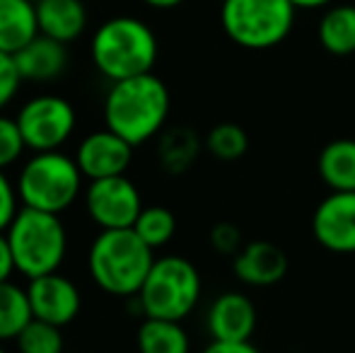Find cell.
I'll return each instance as SVG.
<instances>
[{"mask_svg":"<svg viewBox=\"0 0 355 353\" xmlns=\"http://www.w3.org/2000/svg\"><path fill=\"white\" fill-rule=\"evenodd\" d=\"M172 97L155 73L112 83L104 97V128L119 133L133 148L145 146L164 131Z\"/></svg>","mask_w":355,"mask_h":353,"instance_id":"cell-1","label":"cell"},{"mask_svg":"<svg viewBox=\"0 0 355 353\" xmlns=\"http://www.w3.org/2000/svg\"><path fill=\"white\" fill-rule=\"evenodd\" d=\"M155 264V250L133 227L99 230L87 250V271L97 288L114 298H136Z\"/></svg>","mask_w":355,"mask_h":353,"instance_id":"cell-2","label":"cell"},{"mask_svg":"<svg viewBox=\"0 0 355 353\" xmlns=\"http://www.w3.org/2000/svg\"><path fill=\"white\" fill-rule=\"evenodd\" d=\"M157 37L143 19L119 15L102 22L92 34L89 56L109 83L153 73L157 61Z\"/></svg>","mask_w":355,"mask_h":353,"instance_id":"cell-3","label":"cell"},{"mask_svg":"<svg viewBox=\"0 0 355 353\" xmlns=\"http://www.w3.org/2000/svg\"><path fill=\"white\" fill-rule=\"evenodd\" d=\"M15 271L27 281L53 273L63 266L68 255V230L58 213L22 206L5 230Z\"/></svg>","mask_w":355,"mask_h":353,"instance_id":"cell-4","label":"cell"},{"mask_svg":"<svg viewBox=\"0 0 355 353\" xmlns=\"http://www.w3.org/2000/svg\"><path fill=\"white\" fill-rule=\"evenodd\" d=\"M83 182L85 175L75 157L63 150H46L32 153V157L22 162L15 187L22 206L61 216L83 193Z\"/></svg>","mask_w":355,"mask_h":353,"instance_id":"cell-5","label":"cell"},{"mask_svg":"<svg viewBox=\"0 0 355 353\" xmlns=\"http://www.w3.org/2000/svg\"><path fill=\"white\" fill-rule=\"evenodd\" d=\"M203 281L193 261L179 255L155 259L136 300L143 317L184 322L201 302Z\"/></svg>","mask_w":355,"mask_h":353,"instance_id":"cell-6","label":"cell"},{"mask_svg":"<svg viewBox=\"0 0 355 353\" xmlns=\"http://www.w3.org/2000/svg\"><path fill=\"white\" fill-rule=\"evenodd\" d=\"M290 0H223L220 24L232 44L249 51H266L290 37L295 27Z\"/></svg>","mask_w":355,"mask_h":353,"instance_id":"cell-7","label":"cell"},{"mask_svg":"<svg viewBox=\"0 0 355 353\" xmlns=\"http://www.w3.org/2000/svg\"><path fill=\"white\" fill-rule=\"evenodd\" d=\"M15 121L22 131L27 150H63L78 126V112L61 94H37L19 107Z\"/></svg>","mask_w":355,"mask_h":353,"instance_id":"cell-8","label":"cell"},{"mask_svg":"<svg viewBox=\"0 0 355 353\" xmlns=\"http://www.w3.org/2000/svg\"><path fill=\"white\" fill-rule=\"evenodd\" d=\"M85 211L99 230H123L136 225L143 196L126 175L92 179L85 189Z\"/></svg>","mask_w":355,"mask_h":353,"instance_id":"cell-9","label":"cell"},{"mask_svg":"<svg viewBox=\"0 0 355 353\" xmlns=\"http://www.w3.org/2000/svg\"><path fill=\"white\" fill-rule=\"evenodd\" d=\"M27 295L32 315L56 327H68L83 310V293L78 283L61 271L32 278L27 283Z\"/></svg>","mask_w":355,"mask_h":353,"instance_id":"cell-10","label":"cell"},{"mask_svg":"<svg viewBox=\"0 0 355 353\" xmlns=\"http://www.w3.org/2000/svg\"><path fill=\"white\" fill-rule=\"evenodd\" d=\"M312 235L334 255H355V191H329L319 201Z\"/></svg>","mask_w":355,"mask_h":353,"instance_id":"cell-11","label":"cell"},{"mask_svg":"<svg viewBox=\"0 0 355 353\" xmlns=\"http://www.w3.org/2000/svg\"><path fill=\"white\" fill-rule=\"evenodd\" d=\"M75 162L85 179H104V177H119L126 175L133 162V146L123 141L119 133L102 128L89 136H85L78 143L75 150Z\"/></svg>","mask_w":355,"mask_h":353,"instance_id":"cell-12","label":"cell"},{"mask_svg":"<svg viewBox=\"0 0 355 353\" xmlns=\"http://www.w3.org/2000/svg\"><path fill=\"white\" fill-rule=\"evenodd\" d=\"M257 325V305L242 291L220 293L208 307L206 329L211 341H252Z\"/></svg>","mask_w":355,"mask_h":353,"instance_id":"cell-13","label":"cell"},{"mask_svg":"<svg viewBox=\"0 0 355 353\" xmlns=\"http://www.w3.org/2000/svg\"><path fill=\"white\" fill-rule=\"evenodd\" d=\"M232 271L239 283L252 288L276 286L288 273V257L278 245L266 240L244 242V247L232 257Z\"/></svg>","mask_w":355,"mask_h":353,"instance_id":"cell-14","label":"cell"},{"mask_svg":"<svg viewBox=\"0 0 355 353\" xmlns=\"http://www.w3.org/2000/svg\"><path fill=\"white\" fill-rule=\"evenodd\" d=\"M68 44H61L46 34H37L27 46L15 53V63L27 83H51L68 66Z\"/></svg>","mask_w":355,"mask_h":353,"instance_id":"cell-15","label":"cell"},{"mask_svg":"<svg viewBox=\"0 0 355 353\" xmlns=\"http://www.w3.org/2000/svg\"><path fill=\"white\" fill-rule=\"evenodd\" d=\"M39 34L71 44L87 29V8L83 0H39Z\"/></svg>","mask_w":355,"mask_h":353,"instance_id":"cell-16","label":"cell"},{"mask_svg":"<svg viewBox=\"0 0 355 353\" xmlns=\"http://www.w3.org/2000/svg\"><path fill=\"white\" fill-rule=\"evenodd\" d=\"M39 34L34 0H0V51L15 53Z\"/></svg>","mask_w":355,"mask_h":353,"instance_id":"cell-17","label":"cell"},{"mask_svg":"<svg viewBox=\"0 0 355 353\" xmlns=\"http://www.w3.org/2000/svg\"><path fill=\"white\" fill-rule=\"evenodd\" d=\"M317 170L329 191H355V141L336 138L319 153Z\"/></svg>","mask_w":355,"mask_h":353,"instance_id":"cell-18","label":"cell"},{"mask_svg":"<svg viewBox=\"0 0 355 353\" xmlns=\"http://www.w3.org/2000/svg\"><path fill=\"white\" fill-rule=\"evenodd\" d=\"M138 353H191V339L182 322L145 317L136 332Z\"/></svg>","mask_w":355,"mask_h":353,"instance_id":"cell-19","label":"cell"},{"mask_svg":"<svg viewBox=\"0 0 355 353\" xmlns=\"http://www.w3.org/2000/svg\"><path fill=\"white\" fill-rule=\"evenodd\" d=\"M319 44L331 56L355 53V5H331L317 27Z\"/></svg>","mask_w":355,"mask_h":353,"instance_id":"cell-20","label":"cell"},{"mask_svg":"<svg viewBox=\"0 0 355 353\" xmlns=\"http://www.w3.org/2000/svg\"><path fill=\"white\" fill-rule=\"evenodd\" d=\"M32 317L27 288L17 286L12 278L0 283V344L17 339Z\"/></svg>","mask_w":355,"mask_h":353,"instance_id":"cell-21","label":"cell"},{"mask_svg":"<svg viewBox=\"0 0 355 353\" xmlns=\"http://www.w3.org/2000/svg\"><path fill=\"white\" fill-rule=\"evenodd\" d=\"M198 153H201V141L193 131L189 128H172L164 131L159 138L157 155L159 165L169 172V175H182L196 162Z\"/></svg>","mask_w":355,"mask_h":353,"instance_id":"cell-22","label":"cell"},{"mask_svg":"<svg viewBox=\"0 0 355 353\" xmlns=\"http://www.w3.org/2000/svg\"><path fill=\"white\" fill-rule=\"evenodd\" d=\"M133 230L148 247L159 250L172 242L174 232H177V216L164 206H143Z\"/></svg>","mask_w":355,"mask_h":353,"instance_id":"cell-23","label":"cell"},{"mask_svg":"<svg viewBox=\"0 0 355 353\" xmlns=\"http://www.w3.org/2000/svg\"><path fill=\"white\" fill-rule=\"evenodd\" d=\"M206 150L211 153L215 160L220 162H237L239 157L247 153L249 148V138L239 123H218L208 131L206 141H203Z\"/></svg>","mask_w":355,"mask_h":353,"instance_id":"cell-24","label":"cell"},{"mask_svg":"<svg viewBox=\"0 0 355 353\" xmlns=\"http://www.w3.org/2000/svg\"><path fill=\"white\" fill-rule=\"evenodd\" d=\"M15 344L17 353H63V327L32 317Z\"/></svg>","mask_w":355,"mask_h":353,"instance_id":"cell-25","label":"cell"},{"mask_svg":"<svg viewBox=\"0 0 355 353\" xmlns=\"http://www.w3.org/2000/svg\"><path fill=\"white\" fill-rule=\"evenodd\" d=\"M24 150H27V146H24L17 121L0 114V170H8L15 162H19Z\"/></svg>","mask_w":355,"mask_h":353,"instance_id":"cell-26","label":"cell"},{"mask_svg":"<svg viewBox=\"0 0 355 353\" xmlns=\"http://www.w3.org/2000/svg\"><path fill=\"white\" fill-rule=\"evenodd\" d=\"M22 83L24 80L17 71L15 56L0 51V114H3V109H8L12 104V99L17 97Z\"/></svg>","mask_w":355,"mask_h":353,"instance_id":"cell-27","label":"cell"},{"mask_svg":"<svg viewBox=\"0 0 355 353\" xmlns=\"http://www.w3.org/2000/svg\"><path fill=\"white\" fill-rule=\"evenodd\" d=\"M208 240H211L213 250L223 257H234L244 247L242 230L234 223H218V225H213Z\"/></svg>","mask_w":355,"mask_h":353,"instance_id":"cell-28","label":"cell"},{"mask_svg":"<svg viewBox=\"0 0 355 353\" xmlns=\"http://www.w3.org/2000/svg\"><path fill=\"white\" fill-rule=\"evenodd\" d=\"M19 208H22V203L17 196V187H15V182H10L5 170H0V232L8 230Z\"/></svg>","mask_w":355,"mask_h":353,"instance_id":"cell-29","label":"cell"},{"mask_svg":"<svg viewBox=\"0 0 355 353\" xmlns=\"http://www.w3.org/2000/svg\"><path fill=\"white\" fill-rule=\"evenodd\" d=\"M201 353H261L252 341H211Z\"/></svg>","mask_w":355,"mask_h":353,"instance_id":"cell-30","label":"cell"},{"mask_svg":"<svg viewBox=\"0 0 355 353\" xmlns=\"http://www.w3.org/2000/svg\"><path fill=\"white\" fill-rule=\"evenodd\" d=\"M15 271V259H12V252H10V245H8V237L5 232H0V283L3 281H10Z\"/></svg>","mask_w":355,"mask_h":353,"instance_id":"cell-31","label":"cell"},{"mask_svg":"<svg viewBox=\"0 0 355 353\" xmlns=\"http://www.w3.org/2000/svg\"><path fill=\"white\" fill-rule=\"evenodd\" d=\"M297 10H319V8H329L334 0H290Z\"/></svg>","mask_w":355,"mask_h":353,"instance_id":"cell-32","label":"cell"},{"mask_svg":"<svg viewBox=\"0 0 355 353\" xmlns=\"http://www.w3.org/2000/svg\"><path fill=\"white\" fill-rule=\"evenodd\" d=\"M141 3L150 5V8H157V10H169V8H177V5H182L184 0H141Z\"/></svg>","mask_w":355,"mask_h":353,"instance_id":"cell-33","label":"cell"},{"mask_svg":"<svg viewBox=\"0 0 355 353\" xmlns=\"http://www.w3.org/2000/svg\"><path fill=\"white\" fill-rule=\"evenodd\" d=\"M0 353H10V351H8V349H5V346H3V344H0Z\"/></svg>","mask_w":355,"mask_h":353,"instance_id":"cell-34","label":"cell"},{"mask_svg":"<svg viewBox=\"0 0 355 353\" xmlns=\"http://www.w3.org/2000/svg\"><path fill=\"white\" fill-rule=\"evenodd\" d=\"M34 3H39V0H34Z\"/></svg>","mask_w":355,"mask_h":353,"instance_id":"cell-35","label":"cell"}]
</instances>
